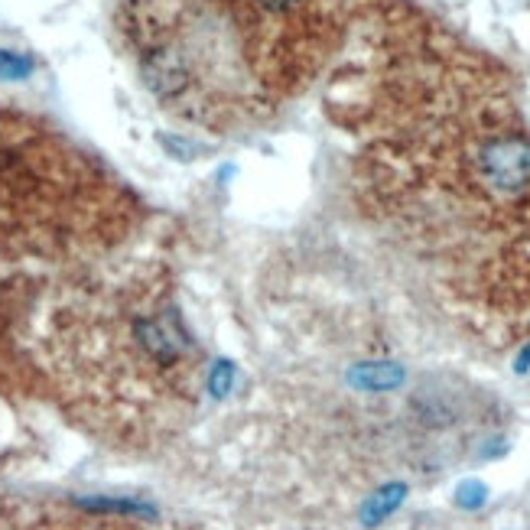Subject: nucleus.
I'll use <instances>...</instances> for the list:
<instances>
[{
    "mask_svg": "<svg viewBox=\"0 0 530 530\" xmlns=\"http://www.w3.org/2000/svg\"><path fill=\"white\" fill-rule=\"evenodd\" d=\"M407 378V371L397 361H365L348 371V384L358 391H394Z\"/></svg>",
    "mask_w": 530,
    "mask_h": 530,
    "instance_id": "obj_1",
    "label": "nucleus"
},
{
    "mask_svg": "<svg viewBox=\"0 0 530 530\" xmlns=\"http://www.w3.org/2000/svg\"><path fill=\"white\" fill-rule=\"evenodd\" d=\"M407 498V485L404 482H391V485H381L374 495L365 501V508H361V524L365 527H378L381 521H387L400 504Z\"/></svg>",
    "mask_w": 530,
    "mask_h": 530,
    "instance_id": "obj_2",
    "label": "nucleus"
},
{
    "mask_svg": "<svg viewBox=\"0 0 530 530\" xmlns=\"http://www.w3.org/2000/svg\"><path fill=\"white\" fill-rule=\"evenodd\" d=\"M257 7H261V14L270 17H303L306 10L319 7L316 0H254Z\"/></svg>",
    "mask_w": 530,
    "mask_h": 530,
    "instance_id": "obj_3",
    "label": "nucleus"
},
{
    "mask_svg": "<svg viewBox=\"0 0 530 530\" xmlns=\"http://www.w3.org/2000/svg\"><path fill=\"white\" fill-rule=\"evenodd\" d=\"M488 501V485L478 482V478H465L456 488V504L465 511H478Z\"/></svg>",
    "mask_w": 530,
    "mask_h": 530,
    "instance_id": "obj_4",
    "label": "nucleus"
},
{
    "mask_svg": "<svg viewBox=\"0 0 530 530\" xmlns=\"http://www.w3.org/2000/svg\"><path fill=\"white\" fill-rule=\"evenodd\" d=\"M33 75V59L30 56H20V53H0V79L7 82H20Z\"/></svg>",
    "mask_w": 530,
    "mask_h": 530,
    "instance_id": "obj_5",
    "label": "nucleus"
},
{
    "mask_svg": "<svg viewBox=\"0 0 530 530\" xmlns=\"http://www.w3.org/2000/svg\"><path fill=\"white\" fill-rule=\"evenodd\" d=\"M231 384H235V365H231V361H218V365L212 368V374H209L212 397H228Z\"/></svg>",
    "mask_w": 530,
    "mask_h": 530,
    "instance_id": "obj_6",
    "label": "nucleus"
},
{
    "mask_svg": "<svg viewBox=\"0 0 530 530\" xmlns=\"http://www.w3.org/2000/svg\"><path fill=\"white\" fill-rule=\"evenodd\" d=\"M514 371H517V374H527V371H530V342L521 348V355L514 358Z\"/></svg>",
    "mask_w": 530,
    "mask_h": 530,
    "instance_id": "obj_7",
    "label": "nucleus"
}]
</instances>
